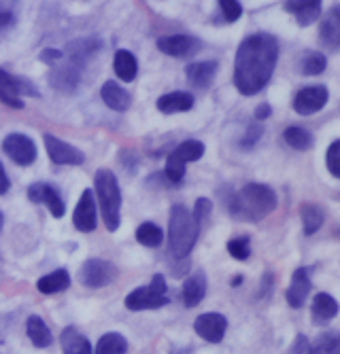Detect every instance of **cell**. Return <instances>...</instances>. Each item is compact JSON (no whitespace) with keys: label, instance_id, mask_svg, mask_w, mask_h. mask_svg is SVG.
Listing matches in <instances>:
<instances>
[{"label":"cell","instance_id":"4fadbf2b","mask_svg":"<svg viewBox=\"0 0 340 354\" xmlns=\"http://www.w3.org/2000/svg\"><path fill=\"white\" fill-rule=\"evenodd\" d=\"M73 223H75V227L81 234H89V232L96 230V225H98V218H96V198H94V191H91V189H85L81 193V198L77 202V208L73 212Z\"/></svg>","mask_w":340,"mask_h":354},{"label":"cell","instance_id":"f1b7e54d","mask_svg":"<svg viewBox=\"0 0 340 354\" xmlns=\"http://www.w3.org/2000/svg\"><path fill=\"white\" fill-rule=\"evenodd\" d=\"M26 333L37 348H49L53 342V335L49 331V327L45 325V320L41 316H30L26 323Z\"/></svg>","mask_w":340,"mask_h":354},{"label":"cell","instance_id":"d6a6232c","mask_svg":"<svg viewBox=\"0 0 340 354\" xmlns=\"http://www.w3.org/2000/svg\"><path fill=\"white\" fill-rule=\"evenodd\" d=\"M136 242L138 244H143V246H147V248H156V246H160L162 244V240H164V234H162V230L158 227L156 223H143V225H138V230H136Z\"/></svg>","mask_w":340,"mask_h":354},{"label":"cell","instance_id":"ffe728a7","mask_svg":"<svg viewBox=\"0 0 340 354\" xmlns=\"http://www.w3.org/2000/svg\"><path fill=\"white\" fill-rule=\"evenodd\" d=\"M100 98H102V102L111 111H117V113L128 111L130 109V102H132L130 93L123 89L121 85H117L115 81H105L102 83V87H100Z\"/></svg>","mask_w":340,"mask_h":354},{"label":"cell","instance_id":"7a4b0ae2","mask_svg":"<svg viewBox=\"0 0 340 354\" xmlns=\"http://www.w3.org/2000/svg\"><path fill=\"white\" fill-rule=\"evenodd\" d=\"M276 208V193L262 183H247L240 191L232 193L228 210L238 221L258 223Z\"/></svg>","mask_w":340,"mask_h":354},{"label":"cell","instance_id":"f6af8a7d","mask_svg":"<svg viewBox=\"0 0 340 354\" xmlns=\"http://www.w3.org/2000/svg\"><path fill=\"white\" fill-rule=\"evenodd\" d=\"M240 282H242V276H234V278H232V284H234V286L240 284Z\"/></svg>","mask_w":340,"mask_h":354},{"label":"cell","instance_id":"d4e9b609","mask_svg":"<svg viewBox=\"0 0 340 354\" xmlns=\"http://www.w3.org/2000/svg\"><path fill=\"white\" fill-rule=\"evenodd\" d=\"M113 71H115V75L123 83H130V81L136 79L138 62H136V57L128 49H117L115 55H113Z\"/></svg>","mask_w":340,"mask_h":354},{"label":"cell","instance_id":"4dcf8cb0","mask_svg":"<svg viewBox=\"0 0 340 354\" xmlns=\"http://www.w3.org/2000/svg\"><path fill=\"white\" fill-rule=\"evenodd\" d=\"M300 73L306 77H317L328 68V57L319 51H308L300 57Z\"/></svg>","mask_w":340,"mask_h":354},{"label":"cell","instance_id":"8fae6325","mask_svg":"<svg viewBox=\"0 0 340 354\" xmlns=\"http://www.w3.org/2000/svg\"><path fill=\"white\" fill-rule=\"evenodd\" d=\"M330 100V91L325 85H311L304 87L294 95V111L298 115H313L319 113Z\"/></svg>","mask_w":340,"mask_h":354},{"label":"cell","instance_id":"d590c367","mask_svg":"<svg viewBox=\"0 0 340 354\" xmlns=\"http://www.w3.org/2000/svg\"><path fill=\"white\" fill-rule=\"evenodd\" d=\"M217 7L224 15L226 24H234L242 17V5L238 3V0H220Z\"/></svg>","mask_w":340,"mask_h":354},{"label":"cell","instance_id":"484cf974","mask_svg":"<svg viewBox=\"0 0 340 354\" xmlns=\"http://www.w3.org/2000/svg\"><path fill=\"white\" fill-rule=\"evenodd\" d=\"M62 352L64 354H91V346L87 337L77 327H66L60 335Z\"/></svg>","mask_w":340,"mask_h":354},{"label":"cell","instance_id":"ac0fdd59","mask_svg":"<svg viewBox=\"0 0 340 354\" xmlns=\"http://www.w3.org/2000/svg\"><path fill=\"white\" fill-rule=\"evenodd\" d=\"M206 295V276L204 272H194L188 280L183 282L181 299L185 308H196Z\"/></svg>","mask_w":340,"mask_h":354},{"label":"cell","instance_id":"ba28073f","mask_svg":"<svg viewBox=\"0 0 340 354\" xmlns=\"http://www.w3.org/2000/svg\"><path fill=\"white\" fill-rule=\"evenodd\" d=\"M117 276H119L117 266L107 259H87L79 270V282L89 288L109 286L111 282H115Z\"/></svg>","mask_w":340,"mask_h":354},{"label":"cell","instance_id":"44dd1931","mask_svg":"<svg viewBox=\"0 0 340 354\" xmlns=\"http://www.w3.org/2000/svg\"><path fill=\"white\" fill-rule=\"evenodd\" d=\"M338 314V301L328 293H317L311 304V318L315 325H325Z\"/></svg>","mask_w":340,"mask_h":354},{"label":"cell","instance_id":"836d02e7","mask_svg":"<svg viewBox=\"0 0 340 354\" xmlns=\"http://www.w3.org/2000/svg\"><path fill=\"white\" fill-rule=\"evenodd\" d=\"M308 354H340V337L334 331H328L308 346Z\"/></svg>","mask_w":340,"mask_h":354},{"label":"cell","instance_id":"ab89813d","mask_svg":"<svg viewBox=\"0 0 340 354\" xmlns=\"http://www.w3.org/2000/svg\"><path fill=\"white\" fill-rule=\"evenodd\" d=\"M211 210H213L211 200H206V198H198V200H196V206H194L192 214H194V218L198 221L200 227H202V221L211 216Z\"/></svg>","mask_w":340,"mask_h":354},{"label":"cell","instance_id":"bcb514c9","mask_svg":"<svg viewBox=\"0 0 340 354\" xmlns=\"http://www.w3.org/2000/svg\"><path fill=\"white\" fill-rule=\"evenodd\" d=\"M3 225H5V216H3V212H0V232H3Z\"/></svg>","mask_w":340,"mask_h":354},{"label":"cell","instance_id":"7bdbcfd3","mask_svg":"<svg viewBox=\"0 0 340 354\" xmlns=\"http://www.w3.org/2000/svg\"><path fill=\"white\" fill-rule=\"evenodd\" d=\"M9 187H11V180L5 172V166L0 164V196H5V193L9 191Z\"/></svg>","mask_w":340,"mask_h":354},{"label":"cell","instance_id":"ee69618b","mask_svg":"<svg viewBox=\"0 0 340 354\" xmlns=\"http://www.w3.org/2000/svg\"><path fill=\"white\" fill-rule=\"evenodd\" d=\"M270 115H272V106L266 104V102L260 104V106L256 109V119H258V121H264V119H268Z\"/></svg>","mask_w":340,"mask_h":354},{"label":"cell","instance_id":"83f0119b","mask_svg":"<svg viewBox=\"0 0 340 354\" xmlns=\"http://www.w3.org/2000/svg\"><path fill=\"white\" fill-rule=\"evenodd\" d=\"M300 218H302L304 236H313L321 230V225L325 223V212L317 204H302L300 206Z\"/></svg>","mask_w":340,"mask_h":354},{"label":"cell","instance_id":"e575fe53","mask_svg":"<svg viewBox=\"0 0 340 354\" xmlns=\"http://www.w3.org/2000/svg\"><path fill=\"white\" fill-rule=\"evenodd\" d=\"M228 252L232 259L247 261L251 257V238L249 236H238L228 242Z\"/></svg>","mask_w":340,"mask_h":354},{"label":"cell","instance_id":"7dc6e473","mask_svg":"<svg viewBox=\"0 0 340 354\" xmlns=\"http://www.w3.org/2000/svg\"><path fill=\"white\" fill-rule=\"evenodd\" d=\"M0 354H3V352H0Z\"/></svg>","mask_w":340,"mask_h":354},{"label":"cell","instance_id":"60d3db41","mask_svg":"<svg viewBox=\"0 0 340 354\" xmlns=\"http://www.w3.org/2000/svg\"><path fill=\"white\" fill-rule=\"evenodd\" d=\"M62 55H64V53L57 51V49H45V51L41 53V59L47 62L49 66H53V64H57V62L62 59Z\"/></svg>","mask_w":340,"mask_h":354},{"label":"cell","instance_id":"30bf717a","mask_svg":"<svg viewBox=\"0 0 340 354\" xmlns=\"http://www.w3.org/2000/svg\"><path fill=\"white\" fill-rule=\"evenodd\" d=\"M43 140H45L47 155L55 166H81V164H85V155L77 147L55 138L53 134H45Z\"/></svg>","mask_w":340,"mask_h":354},{"label":"cell","instance_id":"603a6c76","mask_svg":"<svg viewBox=\"0 0 340 354\" xmlns=\"http://www.w3.org/2000/svg\"><path fill=\"white\" fill-rule=\"evenodd\" d=\"M285 9L296 17L298 26L306 28L319 19L321 15V3L319 0H304V3H285Z\"/></svg>","mask_w":340,"mask_h":354},{"label":"cell","instance_id":"5b68a950","mask_svg":"<svg viewBox=\"0 0 340 354\" xmlns=\"http://www.w3.org/2000/svg\"><path fill=\"white\" fill-rule=\"evenodd\" d=\"M168 286L162 274H156L147 286H138L126 297V308L132 312L141 310H160L168 304Z\"/></svg>","mask_w":340,"mask_h":354},{"label":"cell","instance_id":"f35d334b","mask_svg":"<svg viewBox=\"0 0 340 354\" xmlns=\"http://www.w3.org/2000/svg\"><path fill=\"white\" fill-rule=\"evenodd\" d=\"M17 19V13H15V5L11 3H0V32L3 30H9Z\"/></svg>","mask_w":340,"mask_h":354},{"label":"cell","instance_id":"277c9868","mask_svg":"<svg viewBox=\"0 0 340 354\" xmlns=\"http://www.w3.org/2000/svg\"><path fill=\"white\" fill-rule=\"evenodd\" d=\"M94 191L98 198V206L102 210V223L109 232L119 230V210H121V191L117 178L111 170H98L94 176Z\"/></svg>","mask_w":340,"mask_h":354},{"label":"cell","instance_id":"8992f818","mask_svg":"<svg viewBox=\"0 0 340 354\" xmlns=\"http://www.w3.org/2000/svg\"><path fill=\"white\" fill-rule=\"evenodd\" d=\"M204 155V145L200 140H185L181 142L166 159V178L175 185H179L185 176V166L190 162H198V159Z\"/></svg>","mask_w":340,"mask_h":354},{"label":"cell","instance_id":"7402d4cb","mask_svg":"<svg viewBox=\"0 0 340 354\" xmlns=\"http://www.w3.org/2000/svg\"><path fill=\"white\" fill-rule=\"evenodd\" d=\"M192 106H194V95L188 91H172V93H164L158 98V111L164 115L185 113Z\"/></svg>","mask_w":340,"mask_h":354},{"label":"cell","instance_id":"9a60e30c","mask_svg":"<svg viewBox=\"0 0 340 354\" xmlns=\"http://www.w3.org/2000/svg\"><path fill=\"white\" fill-rule=\"evenodd\" d=\"M226 329H228V318L217 312L200 314L194 323V331L211 344H220L226 335Z\"/></svg>","mask_w":340,"mask_h":354},{"label":"cell","instance_id":"52a82bcc","mask_svg":"<svg viewBox=\"0 0 340 354\" xmlns=\"http://www.w3.org/2000/svg\"><path fill=\"white\" fill-rule=\"evenodd\" d=\"M24 95H35L41 98V91L24 77H13L0 71V102L11 109H24Z\"/></svg>","mask_w":340,"mask_h":354},{"label":"cell","instance_id":"6da1fadb","mask_svg":"<svg viewBox=\"0 0 340 354\" xmlns=\"http://www.w3.org/2000/svg\"><path fill=\"white\" fill-rule=\"evenodd\" d=\"M279 59V41L268 32H256L247 37L234 57V85L242 95L260 93L276 66Z\"/></svg>","mask_w":340,"mask_h":354},{"label":"cell","instance_id":"2e32d148","mask_svg":"<svg viewBox=\"0 0 340 354\" xmlns=\"http://www.w3.org/2000/svg\"><path fill=\"white\" fill-rule=\"evenodd\" d=\"M311 288H313L311 272H308L306 268H298L294 272V276H292V284H289L287 293H285V299H287L289 308L300 310L306 304V297H308V293H311Z\"/></svg>","mask_w":340,"mask_h":354},{"label":"cell","instance_id":"5bb4252c","mask_svg":"<svg viewBox=\"0 0 340 354\" xmlns=\"http://www.w3.org/2000/svg\"><path fill=\"white\" fill-rule=\"evenodd\" d=\"M158 49L172 57H192L202 49V43L192 35H170L158 41Z\"/></svg>","mask_w":340,"mask_h":354},{"label":"cell","instance_id":"f546056e","mask_svg":"<svg viewBox=\"0 0 340 354\" xmlns=\"http://www.w3.org/2000/svg\"><path fill=\"white\" fill-rule=\"evenodd\" d=\"M91 354H128V342L121 333H105Z\"/></svg>","mask_w":340,"mask_h":354},{"label":"cell","instance_id":"8d00e7d4","mask_svg":"<svg viewBox=\"0 0 340 354\" xmlns=\"http://www.w3.org/2000/svg\"><path fill=\"white\" fill-rule=\"evenodd\" d=\"M325 162H328V168H330V174L340 178V140H334L328 149V155H325Z\"/></svg>","mask_w":340,"mask_h":354},{"label":"cell","instance_id":"74e56055","mask_svg":"<svg viewBox=\"0 0 340 354\" xmlns=\"http://www.w3.org/2000/svg\"><path fill=\"white\" fill-rule=\"evenodd\" d=\"M262 134H264V127H262L260 123H251L249 127H247V132H244V136H242V140H240V147H242V149H251V147H256V142L262 138Z\"/></svg>","mask_w":340,"mask_h":354},{"label":"cell","instance_id":"cb8c5ba5","mask_svg":"<svg viewBox=\"0 0 340 354\" xmlns=\"http://www.w3.org/2000/svg\"><path fill=\"white\" fill-rule=\"evenodd\" d=\"M319 41L330 51L338 49V45H340V15H338V9H332L323 17L321 28H319Z\"/></svg>","mask_w":340,"mask_h":354},{"label":"cell","instance_id":"4316f807","mask_svg":"<svg viewBox=\"0 0 340 354\" xmlns=\"http://www.w3.org/2000/svg\"><path fill=\"white\" fill-rule=\"evenodd\" d=\"M71 286V276L66 270H55L51 274H45L43 278H39L37 282V288L43 293V295H55V293H62L66 291V288Z\"/></svg>","mask_w":340,"mask_h":354},{"label":"cell","instance_id":"b9f144b4","mask_svg":"<svg viewBox=\"0 0 340 354\" xmlns=\"http://www.w3.org/2000/svg\"><path fill=\"white\" fill-rule=\"evenodd\" d=\"M289 354H308V342H306L304 335H298V337H296V342H294Z\"/></svg>","mask_w":340,"mask_h":354},{"label":"cell","instance_id":"d6986e66","mask_svg":"<svg viewBox=\"0 0 340 354\" xmlns=\"http://www.w3.org/2000/svg\"><path fill=\"white\" fill-rule=\"evenodd\" d=\"M215 75H217V62L215 59L194 62V64H190V66H185V77H188V81L198 89L211 87Z\"/></svg>","mask_w":340,"mask_h":354},{"label":"cell","instance_id":"9c48e42d","mask_svg":"<svg viewBox=\"0 0 340 354\" xmlns=\"http://www.w3.org/2000/svg\"><path fill=\"white\" fill-rule=\"evenodd\" d=\"M3 151L13 159L17 166H30V164L37 162L35 140L26 134H19V132H13L3 140Z\"/></svg>","mask_w":340,"mask_h":354},{"label":"cell","instance_id":"7c38bea8","mask_svg":"<svg viewBox=\"0 0 340 354\" xmlns=\"http://www.w3.org/2000/svg\"><path fill=\"white\" fill-rule=\"evenodd\" d=\"M28 200L33 204H45L47 210L51 212V216L55 218H62L66 212V206H64V200L57 193V189H53L51 185L47 183H35L28 187Z\"/></svg>","mask_w":340,"mask_h":354},{"label":"cell","instance_id":"1f68e13d","mask_svg":"<svg viewBox=\"0 0 340 354\" xmlns=\"http://www.w3.org/2000/svg\"><path fill=\"white\" fill-rule=\"evenodd\" d=\"M283 140L292 147V149H296V151H308L313 147V134L308 132V130H304V127H300V125H292V127H285V132H283Z\"/></svg>","mask_w":340,"mask_h":354},{"label":"cell","instance_id":"e0dca14e","mask_svg":"<svg viewBox=\"0 0 340 354\" xmlns=\"http://www.w3.org/2000/svg\"><path fill=\"white\" fill-rule=\"evenodd\" d=\"M49 81L55 89L64 91V93H71L77 89L79 81H81V68L75 66V64H53V71L49 75Z\"/></svg>","mask_w":340,"mask_h":354},{"label":"cell","instance_id":"3957f363","mask_svg":"<svg viewBox=\"0 0 340 354\" xmlns=\"http://www.w3.org/2000/svg\"><path fill=\"white\" fill-rule=\"evenodd\" d=\"M200 225L194 218L192 210L177 204L170 208L168 216V252L175 259H188L196 246Z\"/></svg>","mask_w":340,"mask_h":354}]
</instances>
